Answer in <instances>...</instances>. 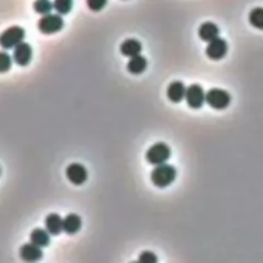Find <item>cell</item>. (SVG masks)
I'll return each mask as SVG.
<instances>
[{"instance_id": "6da1fadb", "label": "cell", "mask_w": 263, "mask_h": 263, "mask_svg": "<svg viewBox=\"0 0 263 263\" xmlns=\"http://www.w3.org/2000/svg\"><path fill=\"white\" fill-rule=\"evenodd\" d=\"M176 168L171 164H158L150 173V180L157 187H167L176 180Z\"/></svg>"}, {"instance_id": "7a4b0ae2", "label": "cell", "mask_w": 263, "mask_h": 263, "mask_svg": "<svg viewBox=\"0 0 263 263\" xmlns=\"http://www.w3.org/2000/svg\"><path fill=\"white\" fill-rule=\"evenodd\" d=\"M171 157V149L167 144L164 143H157V144L152 145L149 149L147 150L145 158L153 166H158V164H163L170 159Z\"/></svg>"}, {"instance_id": "3957f363", "label": "cell", "mask_w": 263, "mask_h": 263, "mask_svg": "<svg viewBox=\"0 0 263 263\" xmlns=\"http://www.w3.org/2000/svg\"><path fill=\"white\" fill-rule=\"evenodd\" d=\"M63 26H64V22L62 20V16L51 15V13L43 16L37 22V27H39L40 32L45 35L57 34L63 29Z\"/></svg>"}, {"instance_id": "277c9868", "label": "cell", "mask_w": 263, "mask_h": 263, "mask_svg": "<svg viewBox=\"0 0 263 263\" xmlns=\"http://www.w3.org/2000/svg\"><path fill=\"white\" fill-rule=\"evenodd\" d=\"M26 34L25 30L20 26H13V27H9L8 30L2 34L0 36V45L3 46L4 49H12L16 48L17 45H20L21 43H23V39H25Z\"/></svg>"}, {"instance_id": "5b68a950", "label": "cell", "mask_w": 263, "mask_h": 263, "mask_svg": "<svg viewBox=\"0 0 263 263\" xmlns=\"http://www.w3.org/2000/svg\"><path fill=\"white\" fill-rule=\"evenodd\" d=\"M206 102L213 109H225V108H227L230 105L231 96H230V94L226 90L215 88L211 89L206 94Z\"/></svg>"}, {"instance_id": "8992f818", "label": "cell", "mask_w": 263, "mask_h": 263, "mask_svg": "<svg viewBox=\"0 0 263 263\" xmlns=\"http://www.w3.org/2000/svg\"><path fill=\"white\" fill-rule=\"evenodd\" d=\"M187 105L192 109H199L206 102V93L201 85L192 84L186 89V95H185Z\"/></svg>"}, {"instance_id": "52a82bcc", "label": "cell", "mask_w": 263, "mask_h": 263, "mask_svg": "<svg viewBox=\"0 0 263 263\" xmlns=\"http://www.w3.org/2000/svg\"><path fill=\"white\" fill-rule=\"evenodd\" d=\"M229 50L226 40L221 39V37H216L215 40L210 41L208 46L206 49L207 57L212 60H220L225 57Z\"/></svg>"}, {"instance_id": "ba28073f", "label": "cell", "mask_w": 263, "mask_h": 263, "mask_svg": "<svg viewBox=\"0 0 263 263\" xmlns=\"http://www.w3.org/2000/svg\"><path fill=\"white\" fill-rule=\"evenodd\" d=\"M65 176H67L68 181L74 185H82L88 180V171L82 164L72 163L65 170Z\"/></svg>"}, {"instance_id": "9c48e42d", "label": "cell", "mask_w": 263, "mask_h": 263, "mask_svg": "<svg viewBox=\"0 0 263 263\" xmlns=\"http://www.w3.org/2000/svg\"><path fill=\"white\" fill-rule=\"evenodd\" d=\"M32 59V48L30 44L21 43L17 45L13 51V60L17 63L18 65H27Z\"/></svg>"}, {"instance_id": "30bf717a", "label": "cell", "mask_w": 263, "mask_h": 263, "mask_svg": "<svg viewBox=\"0 0 263 263\" xmlns=\"http://www.w3.org/2000/svg\"><path fill=\"white\" fill-rule=\"evenodd\" d=\"M20 254L21 258L26 262H37L43 258V250H41V246L34 243H29L22 245Z\"/></svg>"}, {"instance_id": "8fae6325", "label": "cell", "mask_w": 263, "mask_h": 263, "mask_svg": "<svg viewBox=\"0 0 263 263\" xmlns=\"http://www.w3.org/2000/svg\"><path fill=\"white\" fill-rule=\"evenodd\" d=\"M186 89L181 81L171 82L167 88V98L172 103H180L186 95Z\"/></svg>"}, {"instance_id": "7c38bea8", "label": "cell", "mask_w": 263, "mask_h": 263, "mask_svg": "<svg viewBox=\"0 0 263 263\" xmlns=\"http://www.w3.org/2000/svg\"><path fill=\"white\" fill-rule=\"evenodd\" d=\"M218 34H220V29H218L215 23L206 22L199 26V37H201L203 41H207V43H210V41L215 40L216 37H218Z\"/></svg>"}, {"instance_id": "4fadbf2b", "label": "cell", "mask_w": 263, "mask_h": 263, "mask_svg": "<svg viewBox=\"0 0 263 263\" xmlns=\"http://www.w3.org/2000/svg\"><path fill=\"white\" fill-rule=\"evenodd\" d=\"M142 43L136 39L124 40L123 43L121 44V46H119L121 53L123 54V55H126V57H135V55H139V54L142 53Z\"/></svg>"}, {"instance_id": "5bb4252c", "label": "cell", "mask_w": 263, "mask_h": 263, "mask_svg": "<svg viewBox=\"0 0 263 263\" xmlns=\"http://www.w3.org/2000/svg\"><path fill=\"white\" fill-rule=\"evenodd\" d=\"M81 218L76 213H71L65 218H63V231L67 232L68 235H74L79 232L80 229H81Z\"/></svg>"}, {"instance_id": "9a60e30c", "label": "cell", "mask_w": 263, "mask_h": 263, "mask_svg": "<svg viewBox=\"0 0 263 263\" xmlns=\"http://www.w3.org/2000/svg\"><path fill=\"white\" fill-rule=\"evenodd\" d=\"M45 227L51 235H59L63 230V220L58 213H50L45 218Z\"/></svg>"}, {"instance_id": "2e32d148", "label": "cell", "mask_w": 263, "mask_h": 263, "mask_svg": "<svg viewBox=\"0 0 263 263\" xmlns=\"http://www.w3.org/2000/svg\"><path fill=\"white\" fill-rule=\"evenodd\" d=\"M148 62L145 59V57L143 55H135V57H131V59L127 63V71L133 75H140L147 70Z\"/></svg>"}, {"instance_id": "e0dca14e", "label": "cell", "mask_w": 263, "mask_h": 263, "mask_svg": "<svg viewBox=\"0 0 263 263\" xmlns=\"http://www.w3.org/2000/svg\"><path fill=\"white\" fill-rule=\"evenodd\" d=\"M49 234H50V232H49L48 230L35 229L34 231L31 232V235H30V240H31V243L44 248V246H48L49 243H50V236H49Z\"/></svg>"}, {"instance_id": "ac0fdd59", "label": "cell", "mask_w": 263, "mask_h": 263, "mask_svg": "<svg viewBox=\"0 0 263 263\" xmlns=\"http://www.w3.org/2000/svg\"><path fill=\"white\" fill-rule=\"evenodd\" d=\"M249 23L255 29L263 30V8L258 7L249 13Z\"/></svg>"}, {"instance_id": "d6986e66", "label": "cell", "mask_w": 263, "mask_h": 263, "mask_svg": "<svg viewBox=\"0 0 263 263\" xmlns=\"http://www.w3.org/2000/svg\"><path fill=\"white\" fill-rule=\"evenodd\" d=\"M54 9L57 11L58 15L64 16L71 12L74 7V0H54Z\"/></svg>"}, {"instance_id": "ffe728a7", "label": "cell", "mask_w": 263, "mask_h": 263, "mask_svg": "<svg viewBox=\"0 0 263 263\" xmlns=\"http://www.w3.org/2000/svg\"><path fill=\"white\" fill-rule=\"evenodd\" d=\"M34 9L39 15H49L51 9H54V3H51L50 0H36L34 3Z\"/></svg>"}, {"instance_id": "44dd1931", "label": "cell", "mask_w": 263, "mask_h": 263, "mask_svg": "<svg viewBox=\"0 0 263 263\" xmlns=\"http://www.w3.org/2000/svg\"><path fill=\"white\" fill-rule=\"evenodd\" d=\"M12 67V58L6 51L0 53V72H7Z\"/></svg>"}, {"instance_id": "7402d4cb", "label": "cell", "mask_w": 263, "mask_h": 263, "mask_svg": "<svg viewBox=\"0 0 263 263\" xmlns=\"http://www.w3.org/2000/svg\"><path fill=\"white\" fill-rule=\"evenodd\" d=\"M107 2L108 0H86L89 9L93 12L102 11V9L107 6Z\"/></svg>"}, {"instance_id": "603a6c76", "label": "cell", "mask_w": 263, "mask_h": 263, "mask_svg": "<svg viewBox=\"0 0 263 263\" xmlns=\"http://www.w3.org/2000/svg\"><path fill=\"white\" fill-rule=\"evenodd\" d=\"M139 262L140 263H156L157 255L152 252H144L140 254Z\"/></svg>"}]
</instances>
